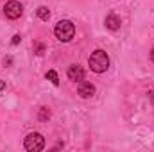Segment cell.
<instances>
[{
  "mask_svg": "<svg viewBox=\"0 0 154 152\" xmlns=\"http://www.w3.org/2000/svg\"><path fill=\"white\" fill-rule=\"evenodd\" d=\"M88 65L95 74H102V72H106L109 68V57H108V54L104 50L99 48V50L91 52V56L88 59Z\"/></svg>",
  "mask_w": 154,
  "mask_h": 152,
  "instance_id": "6da1fadb",
  "label": "cell"
},
{
  "mask_svg": "<svg viewBox=\"0 0 154 152\" xmlns=\"http://www.w3.org/2000/svg\"><path fill=\"white\" fill-rule=\"evenodd\" d=\"M54 34H56V38L59 39V41L66 43V41H70V39L74 38L75 27H74V23L70 20H61V22H57V25L54 29Z\"/></svg>",
  "mask_w": 154,
  "mask_h": 152,
  "instance_id": "7a4b0ae2",
  "label": "cell"
},
{
  "mask_svg": "<svg viewBox=\"0 0 154 152\" xmlns=\"http://www.w3.org/2000/svg\"><path fill=\"white\" fill-rule=\"evenodd\" d=\"M23 145H25V149L29 152H39V150H43V147H45V138L39 132H31L25 138Z\"/></svg>",
  "mask_w": 154,
  "mask_h": 152,
  "instance_id": "3957f363",
  "label": "cell"
},
{
  "mask_svg": "<svg viewBox=\"0 0 154 152\" xmlns=\"http://www.w3.org/2000/svg\"><path fill=\"white\" fill-rule=\"evenodd\" d=\"M22 11H23L22 4L16 2V0H9V2H5V5H4V13H5V16L11 18V20L20 18V16H22Z\"/></svg>",
  "mask_w": 154,
  "mask_h": 152,
  "instance_id": "277c9868",
  "label": "cell"
},
{
  "mask_svg": "<svg viewBox=\"0 0 154 152\" xmlns=\"http://www.w3.org/2000/svg\"><path fill=\"white\" fill-rule=\"evenodd\" d=\"M77 91H79V95H81L82 99H90V97L95 95V86H93L91 82H84V81H81Z\"/></svg>",
  "mask_w": 154,
  "mask_h": 152,
  "instance_id": "5b68a950",
  "label": "cell"
},
{
  "mask_svg": "<svg viewBox=\"0 0 154 152\" xmlns=\"http://www.w3.org/2000/svg\"><path fill=\"white\" fill-rule=\"evenodd\" d=\"M68 79H70V81H75V82L84 81V70H82L79 65H72V66L68 68Z\"/></svg>",
  "mask_w": 154,
  "mask_h": 152,
  "instance_id": "8992f818",
  "label": "cell"
},
{
  "mask_svg": "<svg viewBox=\"0 0 154 152\" xmlns=\"http://www.w3.org/2000/svg\"><path fill=\"white\" fill-rule=\"evenodd\" d=\"M106 27L109 29V31H118L120 29V25H122V22H120V18L116 16V14H109V16H106Z\"/></svg>",
  "mask_w": 154,
  "mask_h": 152,
  "instance_id": "52a82bcc",
  "label": "cell"
},
{
  "mask_svg": "<svg viewBox=\"0 0 154 152\" xmlns=\"http://www.w3.org/2000/svg\"><path fill=\"white\" fill-rule=\"evenodd\" d=\"M45 77H47V79H48V81H50V82H52L54 86H59V77H57V74H56L54 70H48Z\"/></svg>",
  "mask_w": 154,
  "mask_h": 152,
  "instance_id": "ba28073f",
  "label": "cell"
},
{
  "mask_svg": "<svg viewBox=\"0 0 154 152\" xmlns=\"http://www.w3.org/2000/svg\"><path fill=\"white\" fill-rule=\"evenodd\" d=\"M38 16L41 20H48L50 18V11H48V7H39L38 9Z\"/></svg>",
  "mask_w": 154,
  "mask_h": 152,
  "instance_id": "9c48e42d",
  "label": "cell"
},
{
  "mask_svg": "<svg viewBox=\"0 0 154 152\" xmlns=\"http://www.w3.org/2000/svg\"><path fill=\"white\" fill-rule=\"evenodd\" d=\"M38 118L41 120V122H45V120H48V118H50V111H48L47 108H41V109H39V114H38Z\"/></svg>",
  "mask_w": 154,
  "mask_h": 152,
  "instance_id": "30bf717a",
  "label": "cell"
},
{
  "mask_svg": "<svg viewBox=\"0 0 154 152\" xmlns=\"http://www.w3.org/2000/svg\"><path fill=\"white\" fill-rule=\"evenodd\" d=\"M43 50H45V47H43L41 43H34V52H36L38 56H41V54H43Z\"/></svg>",
  "mask_w": 154,
  "mask_h": 152,
  "instance_id": "8fae6325",
  "label": "cell"
},
{
  "mask_svg": "<svg viewBox=\"0 0 154 152\" xmlns=\"http://www.w3.org/2000/svg\"><path fill=\"white\" fill-rule=\"evenodd\" d=\"M18 43H20V36H14L13 38V45H18Z\"/></svg>",
  "mask_w": 154,
  "mask_h": 152,
  "instance_id": "7c38bea8",
  "label": "cell"
},
{
  "mask_svg": "<svg viewBox=\"0 0 154 152\" xmlns=\"http://www.w3.org/2000/svg\"><path fill=\"white\" fill-rule=\"evenodd\" d=\"M4 88H5V82H4V81H2V79H0V91H2V90H4Z\"/></svg>",
  "mask_w": 154,
  "mask_h": 152,
  "instance_id": "4fadbf2b",
  "label": "cell"
},
{
  "mask_svg": "<svg viewBox=\"0 0 154 152\" xmlns=\"http://www.w3.org/2000/svg\"><path fill=\"white\" fill-rule=\"evenodd\" d=\"M151 59H152V61H154V48H152V50H151Z\"/></svg>",
  "mask_w": 154,
  "mask_h": 152,
  "instance_id": "5bb4252c",
  "label": "cell"
}]
</instances>
